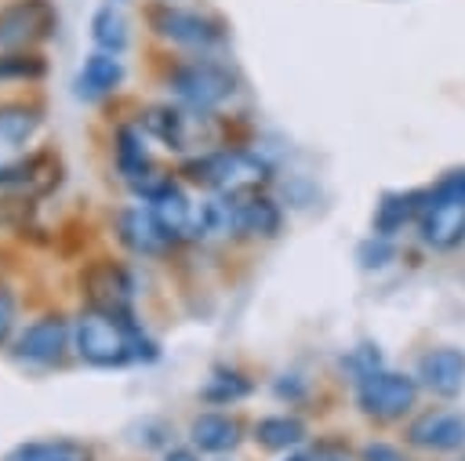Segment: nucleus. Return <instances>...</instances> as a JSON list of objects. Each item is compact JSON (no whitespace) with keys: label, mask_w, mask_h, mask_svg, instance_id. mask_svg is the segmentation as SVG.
Returning a JSON list of instances; mask_svg holds the SVG:
<instances>
[{"label":"nucleus","mask_w":465,"mask_h":461,"mask_svg":"<svg viewBox=\"0 0 465 461\" xmlns=\"http://www.w3.org/2000/svg\"><path fill=\"white\" fill-rule=\"evenodd\" d=\"M40 131V109L25 102L0 105V142L4 145H25Z\"/></svg>","instance_id":"nucleus-22"},{"label":"nucleus","mask_w":465,"mask_h":461,"mask_svg":"<svg viewBox=\"0 0 465 461\" xmlns=\"http://www.w3.org/2000/svg\"><path fill=\"white\" fill-rule=\"evenodd\" d=\"M142 127H145L160 145H167V149H174V152H182V149L189 145V116H185L182 109H174V105H153V109H145Z\"/></svg>","instance_id":"nucleus-17"},{"label":"nucleus","mask_w":465,"mask_h":461,"mask_svg":"<svg viewBox=\"0 0 465 461\" xmlns=\"http://www.w3.org/2000/svg\"><path fill=\"white\" fill-rule=\"evenodd\" d=\"M232 232L236 236H276L280 232V207L269 196H243L232 200Z\"/></svg>","instance_id":"nucleus-15"},{"label":"nucleus","mask_w":465,"mask_h":461,"mask_svg":"<svg viewBox=\"0 0 465 461\" xmlns=\"http://www.w3.org/2000/svg\"><path fill=\"white\" fill-rule=\"evenodd\" d=\"M421 243L436 250H454L465 243V196L454 192L447 181H440L432 192H425L421 214H418Z\"/></svg>","instance_id":"nucleus-5"},{"label":"nucleus","mask_w":465,"mask_h":461,"mask_svg":"<svg viewBox=\"0 0 465 461\" xmlns=\"http://www.w3.org/2000/svg\"><path fill=\"white\" fill-rule=\"evenodd\" d=\"M58 185V163L47 152H36L18 163H0V189H18V192H47Z\"/></svg>","instance_id":"nucleus-14"},{"label":"nucleus","mask_w":465,"mask_h":461,"mask_svg":"<svg viewBox=\"0 0 465 461\" xmlns=\"http://www.w3.org/2000/svg\"><path fill=\"white\" fill-rule=\"evenodd\" d=\"M73 341V330L65 323V316H40L36 323H29L18 338H15V359L22 363H36V367H51L65 356Z\"/></svg>","instance_id":"nucleus-9"},{"label":"nucleus","mask_w":465,"mask_h":461,"mask_svg":"<svg viewBox=\"0 0 465 461\" xmlns=\"http://www.w3.org/2000/svg\"><path fill=\"white\" fill-rule=\"evenodd\" d=\"M73 348L91 367H124V363H149L156 359V341L145 338L134 316H113L102 309L80 312L73 327Z\"/></svg>","instance_id":"nucleus-1"},{"label":"nucleus","mask_w":465,"mask_h":461,"mask_svg":"<svg viewBox=\"0 0 465 461\" xmlns=\"http://www.w3.org/2000/svg\"><path fill=\"white\" fill-rule=\"evenodd\" d=\"M116 171L127 178V185L149 178V152L142 145L138 127H116Z\"/></svg>","instance_id":"nucleus-19"},{"label":"nucleus","mask_w":465,"mask_h":461,"mask_svg":"<svg viewBox=\"0 0 465 461\" xmlns=\"http://www.w3.org/2000/svg\"><path fill=\"white\" fill-rule=\"evenodd\" d=\"M84 290H87V309H102L113 316H134L131 301H134V280L127 269L113 265V261H94L84 276H80Z\"/></svg>","instance_id":"nucleus-8"},{"label":"nucleus","mask_w":465,"mask_h":461,"mask_svg":"<svg viewBox=\"0 0 465 461\" xmlns=\"http://www.w3.org/2000/svg\"><path fill=\"white\" fill-rule=\"evenodd\" d=\"M356 399H360V410L374 421H400L403 414L414 410V399H418V381L411 374H400V370H371L367 378H360V388H356Z\"/></svg>","instance_id":"nucleus-4"},{"label":"nucleus","mask_w":465,"mask_h":461,"mask_svg":"<svg viewBox=\"0 0 465 461\" xmlns=\"http://www.w3.org/2000/svg\"><path fill=\"white\" fill-rule=\"evenodd\" d=\"M254 439L265 450H291L305 439V425L294 414H269L254 425Z\"/></svg>","instance_id":"nucleus-20"},{"label":"nucleus","mask_w":465,"mask_h":461,"mask_svg":"<svg viewBox=\"0 0 465 461\" xmlns=\"http://www.w3.org/2000/svg\"><path fill=\"white\" fill-rule=\"evenodd\" d=\"M189 439L203 454H225V450H232L243 439V428L229 414H200L189 425Z\"/></svg>","instance_id":"nucleus-16"},{"label":"nucleus","mask_w":465,"mask_h":461,"mask_svg":"<svg viewBox=\"0 0 465 461\" xmlns=\"http://www.w3.org/2000/svg\"><path fill=\"white\" fill-rule=\"evenodd\" d=\"M182 174L189 181L214 189L225 200H243L269 185V163L243 149H222V152H203L196 160H185Z\"/></svg>","instance_id":"nucleus-2"},{"label":"nucleus","mask_w":465,"mask_h":461,"mask_svg":"<svg viewBox=\"0 0 465 461\" xmlns=\"http://www.w3.org/2000/svg\"><path fill=\"white\" fill-rule=\"evenodd\" d=\"M4 461H94V454L76 439H36L15 446Z\"/></svg>","instance_id":"nucleus-18"},{"label":"nucleus","mask_w":465,"mask_h":461,"mask_svg":"<svg viewBox=\"0 0 465 461\" xmlns=\"http://www.w3.org/2000/svg\"><path fill=\"white\" fill-rule=\"evenodd\" d=\"M163 461H200V454L189 450V446H171V450L163 454Z\"/></svg>","instance_id":"nucleus-29"},{"label":"nucleus","mask_w":465,"mask_h":461,"mask_svg":"<svg viewBox=\"0 0 465 461\" xmlns=\"http://www.w3.org/2000/svg\"><path fill=\"white\" fill-rule=\"evenodd\" d=\"M389 258H392V243H389L381 232L360 247V265H363V269H381Z\"/></svg>","instance_id":"nucleus-26"},{"label":"nucleus","mask_w":465,"mask_h":461,"mask_svg":"<svg viewBox=\"0 0 465 461\" xmlns=\"http://www.w3.org/2000/svg\"><path fill=\"white\" fill-rule=\"evenodd\" d=\"M418 378L432 396L454 399L465 388V352L461 348H432V352H425L421 363H418Z\"/></svg>","instance_id":"nucleus-12"},{"label":"nucleus","mask_w":465,"mask_h":461,"mask_svg":"<svg viewBox=\"0 0 465 461\" xmlns=\"http://www.w3.org/2000/svg\"><path fill=\"white\" fill-rule=\"evenodd\" d=\"M58 25L51 0H11L0 7V51H25Z\"/></svg>","instance_id":"nucleus-6"},{"label":"nucleus","mask_w":465,"mask_h":461,"mask_svg":"<svg viewBox=\"0 0 465 461\" xmlns=\"http://www.w3.org/2000/svg\"><path fill=\"white\" fill-rule=\"evenodd\" d=\"M251 392V381L243 378V374H236V370H214V378L203 385V399L207 403H218V407H225V403H236V399H243Z\"/></svg>","instance_id":"nucleus-24"},{"label":"nucleus","mask_w":465,"mask_h":461,"mask_svg":"<svg viewBox=\"0 0 465 461\" xmlns=\"http://www.w3.org/2000/svg\"><path fill=\"white\" fill-rule=\"evenodd\" d=\"M47 73V62L33 51H4L0 54V83L7 80H40Z\"/></svg>","instance_id":"nucleus-25"},{"label":"nucleus","mask_w":465,"mask_h":461,"mask_svg":"<svg viewBox=\"0 0 465 461\" xmlns=\"http://www.w3.org/2000/svg\"><path fill=\"white\" fill-rule=\"evenodd\" d=\"M363 461H407V457L392 443H367L363 446Z\"/></svg>","instance_id":"nucleus-28"},{"label":"nucleus","mask_w":465,"mask_h":461,"mask_svg":"<svg viewBox=\"0 0 465 461\" xmlns=\"http://www.w3.org/2000/svg\"><path fill=\"white\" fill-rule=\"evenodd\" d=\"M120 83H124V62H120V54L94 51V54H87L84 69L76 73V94L84 102H98V98L113 94Z\"/></svg>","instance_id":"nucleus-13"},{"label":"nucleus","mask_w":465,"mask_h":461,"mask_svg":"<svg viewBox=\"0 0 465 461\" xmlns=\"http://www.w3.org/2000/svg\"><path fill=\"white\" fill-rule=\"evenodd\" d=\"M443 181H447L454 192H461V196H465V171H454V174H447Z\"/></svg>","instance_id":"nucleus-30"},{"label":"nucleus","mask_w":465,"mask_h":461,"mask_svg":"<svg viewBox=\"0 0 465 461\" xmlns=\"http://www.w3.org/2000/svg\"><path fill=\"white\" fill-rule=\"evenodd\" d=\"M407 439L421 450H458L465 446V417L450 410H425L407 425Z\"/></svg>","instance_id":"nucleus-11"},{"label":"nucleus","mask_w":465,"mask_h":461,"mask_svg":"<svg viewBox=\"0 0 465 461\" xmlns=\"http://www.w3.org/2000/svg\"><path fill=\"white\" fill-rule=\"evenodd\" d=\"M15 319H18V301H15V294L7 287H0V345L11 338Z\"/></svg>","instance_id":"nucleus-27"},{"label":"nucleus","mask_w":465,"mask_h":461,"mask_svg":"<svg viewBox=\"0 0 465 461\" xmlns=\"http://www.w3.org/2000/svg\"><path fill=\"white\" fill-rule=\"evenodd\" d=\"M91 40H94V47L98 51H105V54H124L127 51V18L113 7V4H105V7H98L94 15H91Z\"/></svg>","instance_id":"nucleus-21"},{"label":"nucleus","mask_w":465,"mask_h":461,"mask_svg":"<svg viewBox=\"0 0 465 461\" xmlns=\"http://www.w3.org/2000/svg\"><path fill=\"white\" fill-rule=\"evenodd\" d=\"M116 232H120V243L131 254H142V258H156L167 247H174V240L160 229V221L153 218L149 207H127V211H120L116 214Z\"/></svg>","instance_id":"nucleus-10"},{"label":"nucleus","mask_w":465,"mask_h":461,"mask_svg":"<svg viewBox=\"0 0 465 461\" xmlns=\"http://www.w3.org/2000/svg\"><path fill=\"white\" fill-rule=\"evenodd\" d=\"M421 203H425V192H392L378 203V214H374V229L381 236H392L403 221L418 218L421 214Z\"/></svg>","instance_id":"nucleus-23"},{"label":"nucleus","mask_w":465,"mask_h":461,"mask_svg":"<svg viewBox=\"0 0 465 461\" xmlns=\"http://www.w3.org/2000/svg\"><path fill=\"white\" fill-rule=\"evenodd\" d=\"M149 25L156 36L182 44V47H196V51H207V47L225 40V29L218 18L189 11V7H171V4H156L149 11Z\"/></svg>","instance_id":"nucleus-7"},{"label":"nucleus","mask_w":465,"mask_h":461,"mask_svg":"<svg viewBox=\"0 0 465 461\" xmlns=\"http://www.w3.org/2000/svg\"><path fill=\"white\" fill-rule=\"evenodd\" d=\"M283 461H312V454H287Z\"/></svg>","instance_id":"nucleus-31"},{"label":"nucleus","mask_w":465,"mask_h":461,"mask_svg":"<svg viewBox=\"0 0 465 461\" xmlns=\"http://www.w3.org/2000/svg\"><path fill=\"white\" fill-rule=\"evenodd\" d=\"M171 91L193 109V113H207V109H218L225 98H232L236 91V76L211 62V58H193V62H182L171 69L167 76Z\"/></svg>","instance_id":"nucleus-3"}]
</instances>
